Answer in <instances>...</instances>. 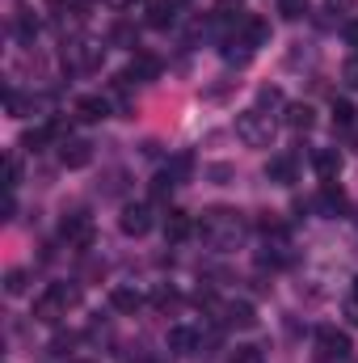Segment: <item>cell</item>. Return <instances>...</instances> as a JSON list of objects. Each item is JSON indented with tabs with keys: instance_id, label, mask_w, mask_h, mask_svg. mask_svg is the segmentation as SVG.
Instances as JSON below:
<instances>
[{
	"instance_id": "1",
	"label": "cell",
	"mask_w": 358,
	"mask_h": 363,
	"mask_svg": "<svg viewBox=\"0 0 358 363\" xmlns=\"http://www.w3.org/2000/svg\"><path fill=\"white\" fill-rule=\"evenodd\" d=\"M198 233H202V241H207L211 250L228 254V250H241L249 224H245V216L232 211V207H207L202 220H198Z\"/></svg>"
},
{
	"instance_id": "2",
	"label": "cell",
	"mask_w": 358,
	"mask_h": 363,
	"mask_svg": "<svg viewBox=\"0 0 358 363\" xmlns=\"http://www.w3.org/2000/svg\"><path fill=\"white\" fill-rule=\"evenodd\" d=\"M76 300H81L76 287H68V283H51V287L34 300V321H42V325H59V321L76 308Z\"/></svg>"
},
{
	"instance_id": "3",
	"label": "cell",
	"mask_w": 358,
	"mask_h": 363,
	"mask_svg": "<svg viewBox=\"0 0 358 363\" xmlns=\"http://www.w3.org/2000/svg\"><path fill=\"white\" fill-rule=\"evenodd\" d=\"M236 135L245 148H270L274 144V118L266 110H245V114H236Z\"/></svg>"
},
{
	"instance_id": "4",
	"label": "cell",
	"mask_w": 358,
	"mask_h": 363,
	"mask_svg": "<svg viewBox=\"0 0 358 363\" xmlns=\"http://www.w3.org/2000/svg\"><path fill=\"white\" fill-rule=\"evenodd\" d=\"M152 224H156V216H152V207H148V203H127V207H122V216H118V228H122L127 237H148V233H152Z\"/></svg>"
},
{
	"instance_id": "5",
	"label": "cell",
	"mask_w": 358,
	"mask_h": 363,
	"mask_svg": "<svg viewBox=\"0 0 358 363\" xmlns=\"http://www.w3.org/2000/svg\"><path fill=\"white\" fill-rule=\"evenodd\" d=\"M59 237H64L68 245L89 250V245H93V220L85 216V211H68V216L59 220Z\"/></svg>"
},
{
	"instance_id": "6",
	"label": "cell",
	"mask_w": 358,
	"mask_h": 363,
	"mask_svg": "<svg viewBox=\"0 0 358 363\" xmlns=\"http://www.w3.org/2000/svg\"><path fill=\"white\" fill-rule=\"evenodd\" d=\"M316 351H321V359H350V334H342V330H333V325H325V330H316Z\"/></svg>"
},
{
	"instance_id": "7",
	"label": "cell",
	"mask_w": 358,
	"mask_h": 363,
	"mask_svg": "<svg viewBox=\"0 0 358 363\" xmlns=\"http://www.w3.org/2000/svg\"><path fill=\"white\" fill-rule=\"evenodd\" d=\"M156 77H161V60L139 51V55H131V64H127V72H122L118 81H122V85H152Z\"/></svg>"
},
{
	"instance_id": "8",
	"label": "cell",
	"mask_w": 358,
	"mask_h": 363,
	"mask_svg": "<svg viewBox=\"0 0 358 363\" xmlns=\"http://www.w3.org/2000/svg\"><path fill=\"white\" fill-rule=\"evenodd\" d=\"M64 60H68L72 68L89 72V68H97V64H101V47H97V43H89V38H76V43H68V47H64Z\"/></svg>"
},
{
	"instance_id": "9",
	"label": "cell",
	"mask_w": 358,
	"mask_h": 363,
	"mask_svg": "<svg viewBox=\"0 0 358 363\" xmlns=\"http://www.w3.org/2000/svg\"><path fill=\"white\" fill-rule=\"evenodd\" d=\"M89 161H93L89 140H64V144H59V165H64V169H85Z\"/></svg>"
},
{
	"instance_id": "10",
	"label": "cell",
	"mask_w": 358,
	"mask_h": 363,
	"mask_svg": "<svg viewBox=\"0 0 358 363\" xmlns=\"http://www.w3.org/2000/svg\"><path fill=\"white\" fill-rule=\"evenodd\" d=\"M76 118H81V123H101V118H110V101H105L101 93H85V97L76 101Z\"/></svg>"
},
{
	"instance_id": "11",
	"label": "cell",
	"mask_w": 358,
	"mask_h": 363,
	"mask_svg": "<svg viewBox=\"0 0 358 363\" xmlns=\"http://www.w3.org/2000/svg\"><path fill=\"white\" fill-rule=\"evenodd\" d=\"M110 308H114V313H139V308H144V296H139L135 287L118 283V287H110Z\"/></svg>"
},
{
	"instance_id": "12",
	"label": "cell",
	"mask_w": 358,
	"mask_h": 363,
	"mask_svg": "<svg viewBox=\"0 0 358 363\" xmlns=\"http://www.w3.org/2000/svg\"><path fill=\"white\" fill-rule=\"evenodd\" d=\"M224 321H228L232 330H253V325H258V313H253L249 300H236V304L224 308Z\"/></svg>"
},
{
	"instance_id": "13",
	"label": "cell",
	"mask_w": 358,
	"mask_h": 363,
	"mask_svg": "<svg viewBox=\"0 0 358 363\" xmlns=\"http://www.w3.org/2000/svg\"><path fill=\"white\" fill-rule=\"evenodd\" d=\"M55 135H64V127L59 123H42V127H30L25 135H21V148H30V152H38L47 140H55Z\"/></svg>"
},
{
	"instance_id": "14",
	"label": "cell",
	"mask_w": 358,
	"mask_h": 363,
	"mask_svg": "<svg viewBox=\"0 0 358 363\" xmlns=\"http://www.w3.org/2000/svg\"><path fill=\"white\" fill-rule=\"evenodd\" d=\"M312 165H316V174L325 182H333L337 174H342V157L333 152V148H321V152H312Z\"/></svg>"
},
{
	"instance_id": "15",
	"label": "cell",
	"mask_w": 358,
	"mask_h": 363,
	"mask_svg": "<svg viewBox=\"0 0 358 363\" xmlns=\"http://www.w3.org/2000/svg\"><path fill=\"white\" fill-rule=\"evenodd\" d=\"M178 0H156L152 4V13H148V26H156V30H165V26H173L178 21Z\"/></svg>"
},
{
	"instance_id": "16",
	"label": "cell",
	"mask_w": 358,
	"mask_h": 363,
	"mask_svg": "<svg viewBox=\"0 0 358 363\" xmlns=\"http://www.w3.org/2000/svg\"><path fill=\"white\" fill-rule=\"evenodd\" d=\"M190 233H194V224H190L185 211H169V216H165V237H169V241H185Z\"/></svg>"
},
{
	"instance_id": "17",
	"label": "cell",
	"mask_w": 358,
	"mask_h": 363,
	"mask_svg": "<svg viewBox=\"0 0 358 363\" xmlns=\"http://www.w3.org/2000/svg\"><path fill=\"white\" fill-rule=\"evenodd\" d=\"M266 178L278 182V186H291V182H295V161H291V157H274L266 165Z\"/></svg>"
},
{
	"instance_id": "18",
	"label": "cell",
	"mask_w": 358,
	"mask_h": 363,
	"mask_svg": "<svg viewBox=\"0 0 358 363\" xmlns=\"http://www.w3.org/2000/svg\"><path fill=\"white\" fill-rule=\"evenodd\" d=\"M194 347H198V334H194V330H185V325L169 330V351H178V355H190Z\"/></svg>"
},
{
	"instance_id": "19",
	"label": "cell",
	"mask_w": 358,
	"mask_h": 363,
	"mask_svg": "<svg viewBox=\"0 0 358 363\" xmlns=\"http://www.w3.org/2000/svg\"><path fill=\"white\" fill-rule=\"evenodd\" d=\"M312 123H316L312 106H287V127H295V131H312Z\"/></svg>"
},
{
	"instance_id": "20",
	"label": "cell",
	"mask_w": 358,
	"mask_h": 363,
	"mask_svg": "<svg viewBox=\"0 0 358 363\" xmlns=\"http://www.w3.org/2000/svg\"><path fill=\"white\" fill-rule=\"evenodd\" d=\"M321 207H325L329 216H346V194H342V190L329 182V186L321 190Z\"/></svg>"
},
{
	"instance_id": "21",
	"label": "cell",
	"mask_w": 358,
	"mask_h": 363,
	"mask_svg": "<svg viewBox=\"0 0 358 363\" xmlns=\"http://www.w3.org/2000/svg\"><path fill=\"white\" fill-rule=\"evenodd\" d=\"M25 287H30V271H8L4 274V291H8V296H21Z\"/></svg>"
},
{
	"instance_id": "22",
	"label": "cell",
	"mask_w": 358,
	"mask_h": 363,
	"mask_svg": "<svg viewBox=\"0 0 358 363\" xmlns=\"http://www.w3.org/2000/svg\"><path fill=\"white\" fill-rule=\"evenodd\" d=\"M266 43H270V26L262 17H253L249 21V47H266Z\"/></svg>"
},
{
	"instance_id": "23",
	"label": "cell",
	"mask_w": 358,
	"mask_h": 363,
	"mask_svg": "<svg viewBox=\"0 0 358 363\" xmlns=\"http://www.w3.org/2000/svg\"><path fill=\"white\" fill-rule=\"evenodd\" d=\"M232 363H266V351L262 347H236L232 351Z\"/></svg>"
},
{
	"instance_id": "24",
	"label": "cell",
	"mask_w": 358,
	"mask_h": 363,
	"mask_svg": "<svg viewBox=\"0 0 358 363\" xmlns=\"http://www.w3.org/2000/svg\"><path fill=\"white\" fill-rule=\"evenodd\" d=\"M17 182H21V161H17V152H8V161H4V186L17 190Z\"/></svg>"
},
{
	"instance_id": "25",
	"label": "cell",
	"mask_w": 358,
	"mask_h": 363,
	"mask_svg": "<svg viewBox=\"0 0 358 363\" xmlns=\"http://www.w3.org/2000/svg\"><path fill=\"white\" fill-rule=\"evenodd\" d=\"M333 123L337 127H354V106L350 101H333Z\"/></svg>"
},
{
	"instance_id": "26",
	"label": "cell",
	"mask_w": 358,
	"mask_h": 363,
	"mask_svg": "<svg viewBox=\"0 0 358 363\" xmlns=\"http://www.w3.org/2000/svg\"><path fill=\"white\" fill-rule=\"evenodd\" d=\"M278 13L295 21V17H304V13H308V0H282V4H278Z\"/></svg>"
},
{
	"instance_id": "27",
	"label": "cell",
	"mask_w": 358,
	"mask_h": 363,
	"mask_svg": "<svg viewBox=\"0 0 358 363\" xmlns=\"http://www.w3.org/2000/svg\"><path fill=\"white\" fill-rule=\"evenodd\" d=\"M342 81H346L350 89H358V51L346 60V68H342Z\"/></svg>"
},
{
	"instance_id": "28",
	"label": "cell",
	"mask_w": 358,
	"mask_h": 363,
	"mask_svg": "<svg viewBox=\"0 0 358 363\" xmlns=\"http://www.w3.org/2000/svg\"><path fill=\"white\" fill-rule=\"evenodd\" d=\"M215 13H219L224 21H232V17H241V0H219V4H215Z\"/></svg>"
},
{
	"instance_id": "29",
	"label": "cell",
	"mask_w": 358,
	"mask_h": 363,
	"mask_svg": "<svg viewBox=\"0 0 358 363\" xmlns=\"http://www.w3.org/2000/svg\"><path fill=\"white\" fill-rule=\"evenodd\" d=\"M152 190H156V194H169V190H173V174H161V178H156V186H152Z\"/></svg>"
},
{
	"instance_id": "30",
	"label": "cell",
	"mask_w": 358,
	"mask_h": 363,
	"mask_svg": "<svg viewBox=\"0 0 358 363\" xmlns=\"http://www.w3.org/2000/svg\"><path fill=\"white\" fill-rule=\"evenodd\" d=\"M262 106H282V93L278 89H262Z\"/></svg>"
},
{
	"instance_id": "31",
	"label": "cell",
	"mask_w": 358,
	"mask_h": 363,
	"mask_svg": "<svg viewBox=\"0 0 358 363\" xmlns=\"http://www.w3.org/2000/svg\"><path fill=\"white\" fill-rule=\"evenodd\" d=\"M346 43L358 47V17H354V21H346Z\"/></svg>"
},
{
	"instance_id": "32",
	"label": "cell",
	"mask_w": 358,
	"mask_h": 363,
	"mask_svg": "<svg viewBox=\"0 0 358 363\" xmlns=\"http://www.w3.org/2000/svg\"><path fill=\"white\" fill-rule=\"evenodd\" d=\"M329 9H350V0H329Z\"/></svg>"
},
{
	"instance_id": "33",
	"label": "cell",
	"mask_w": 358,
	"mask_h": 363,
	"mask_svg": "<svg viewBox=\"0 0 358 363\" xmlns=\"http://www.w3.org/2000/svg\"><path fill=\"white\" fill-rule=\"evenodd\" d=\"M350 325H358V300L350 304Z\"/></svg>"
},
{
	"instance_id": "34",
	"label": "cell",
	"mask_w": 358,
	"mask_h": 363,
	"mask_svg": "<svg viewBox=\"0 0 358 363\" xmlns=\"http://www.w3.org/2000/svg\"><path fill=\"white\" fill-rule=\"evenodd\" d=\"M110 4H118V9H127V4H135V0H110Z\"/></svg>"
},
{
	"instance_id": "35",
	"label": "cell",
	"mask_w": 358,
	"mask_h": 363,
	"mask_svg": "<svg viewBox=\"0 0 358 363\" xmlns=\"http://www.w3.org/2000/svg\"><path fill=\"white\" fill-rule=\"evenodd\" d=\"M354 300H358V279H354Z\"/></svg>"
}]
</instances>
